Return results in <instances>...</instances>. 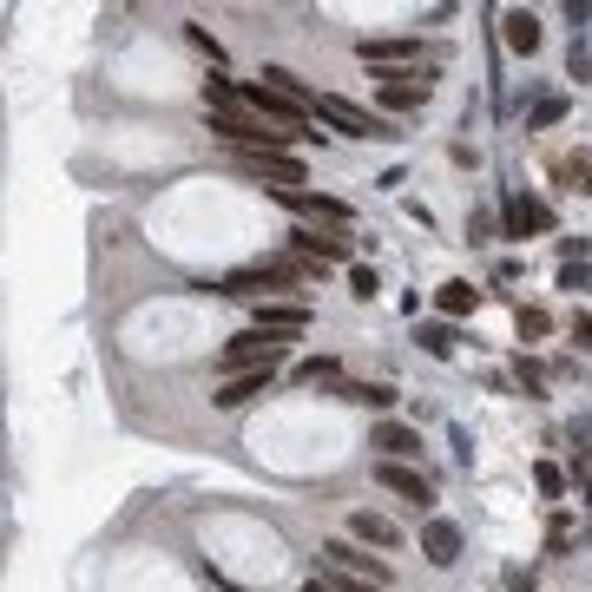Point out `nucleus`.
I'll return each instance as SVG.
<instances>
[{"mask_svg": "<svg viewBox=\"0 0 592 592\" xmlns=\"http://www.w3.org/2000/svg\"><path fill=\"white\" fill-rule=\"evenodd\" d=\"M310 119L336 125L343 139H382V145L402 139L389 112H369V106H356V99H343V93H310Z\"/></svg>", "mask_w": 592, "mask_h": 592, "instance_id": "nucleus-1", "label": "nucleus"}, {"mask_svg": "<svg viewBox=\"0 0 592 592\" xmlns=\"http://www.w3.org/2000/svg\"><path fill=\"white\" fill-rule=\"evenodd\" d=\"M310 283V264H244L224 277V296H257V303H270V290H303Z\"/></svg>", "mask_w": 592, "mask_h": 592, "instance_id": "nucleus-2", "label": "nucleus"}, {"mask_svg": "<svg viewBox=\"0 0 592 592\" xmlns=\"http://www.w3.org/2000/svg\"><path fill=\"white\" fill-rule=\"evenodd\" d=\"M290 343H296V336H277V329H244V336H231V349H224V369H231V375L283 369V362H290Z\"/></svg>", "mask_w": 592, "mask_h": 592, "instance_id": "nucleus-3", "label": "nucleus"}, {"mask_svg": "<svg viewBox=\"0 0 592 592\" xmlns=\"http://www.w3.org/2000/svg\"><path fill=\"white\" fill-rule=\"evenodd\" d=\"M500 231L520 237V244H527V237H546L553 231V204L533 198V191H507V198H500Z\"/></svg>", "mask_w": 592, "mask_h": 592, "instance_id": "nucleus-4", "label": "nucleus"}, {"mask_svg": "<svg viewBox=\"0 0 592 592\" xmlns=\"http://www.w3.org/2000/svg\"><path fill=\"white\" fill-rule=\"evenodd\" d=\"M375 481L389 487V494L402 500L408 514H421V520H428V507H435V481H428L421 468H395V461H375Z\"/></svg>", "mask_w": 592, "mask_h": 592, "instance_id": "nucleus-5", "label": "nucleus"}, {"mask_svg": "<svg viewBox=\"0 0 592 592\" xmlns=\"http://www.w3.org/2000/svg\"><path fill=\"white\" fill-rule=\"evenodd\" d=\"M323 560L336 566V573H356V579H369V586H382L389 592V560H375V553H362L356 540H349V533H336V540H323Z\"/></svg>", "mask_w": 592, "mask_h": 592, "instance_id": "nucleus-6", "label": "nucleus"}, {"mask_svg": "<svg viewBox=\"0 0 592 592\" xmlns=\"http://www.w3.org/2000/svg\"><path fill=\"white\" fill-rule=\"evenodd\" d=\"M375 93H382L389 112H415V106H428V79H421L415 66H382V73H375Z\"/></svg>", "mask_w": 592, "mask_h": 592, "instance_id": "nucleus-7", "label": "nucleus"}, {"mask_svg": "<svg viewBox=\"0 0 592 592\" xmlns=\"http://www.w3.org/2000/svg\"><path fill=\"white\" fill-rule=\"evenodd\" d=\"M270 198H277V204H290L296 218L329 224V231H336V224H349V204H343V198H329V191H310V185H303V191H270Z\"/></svg>", "mask_w": 592, "mask_h": 592, "instance_id": "nucleus-8", "label": "nucleus"}, {"mask_svg": "<svg viewBox=\"0 0 592 592\" xmlns=\"http://www.w3.org/2000/svg\"><path fill=\"white\" fill-rule=\"evenodd\" d=\"M290 257H296V264H343V257H349V237L303 224V231H290Z\"/></svg>", "mask_w": 592, "mask_h": 592, "instance_id": "nucleus-9", "label": "nucleus"}, {"mask_svg": "<svg viewBox=\"0 0 592 592\" xmlns=\"http://www.w3.org/2000/svg\"><path fill=\"white\" fill-rule=\"evenodd\" d=\"M369 448L382 454V461H395V468H408V461H421V428H408V421H375Z\"/></svg>", "mask_w": 592, "mask_h": 592, "instance_id": "nucleus-10", "label": "nucleus"}, {"mask_svg": "<svg viewBox=\"0 0 592 592\" xmlns=\"http://www.w3.org/2000/svg\"><path fill=\"white\" fill-rule=\"evenodd\" d=\"M349 540H356V546H382V553H395V546H402V527H395L389 514H369V507H362V514H349Z\"/></svg>", "mask_w": 592, "mask_h": 592, "instance_id": "nucleus-11", "label": "nucleus"}, {"mask_svg": "<svg viewBox=\"0 0 592 592\" xmlns=\"http://www.w3.org/2000/svg\"><path fill=\"white\" fill-rule=\"evenodd\" d=\"M421 553H428V566H454L461 560V527L454 520H421Z\"/></svg>", "mask_w": 592, "mask_h": 592, "instance_id": "nucleus-12", "label": "nucleus"}, {"mask_svg": "<svg viewBox=\"0 0 592 592\" xmlns=\"http://www.w3.org/2000/svg\"><path fill=\"white\" fill-rule=\"evenodd\" d=\"M500 40H507V53L533 60V53H540V14H527V7H514V14H500Z\"/></svg>", "mask_w": 592, "mask_h": 592, "instance_id": "nucleus-13", "label": "nucleus"}, {"mask_svg": "<svg viewBox=\"0 0 592 592\" xmlns=\"http://www.w3.org/2000/svg\"><path fill=\"white\" fill-rule=\"evenodd\" d=\"M250 329H277V336H303L310 329V303H257Z\"/></svg>", "mask_w": 592, "mask_h": 592, "instance_id": "nucleus-14", "label": "nucleus"}, {"mask_svg": "<svg viewBox=\"0 0 592 592\" xmlns=\"http://www.w3.org/2000/svg\"><path fill=\"white\" fill-rule=\"evenodd\" d=\"M415 53H421L415 33H402V40H362V66H369V73H382V66H408Z\"/></svg>", "mask_w": 592, "mask_h": 592, "instance_id": "nucleus-15", "label": "nucleus"}, {"mask_svg": "<svg viewBox=\"0 0 592 592\" xmlns=\"http://www.w3.org/2000/svg\"><path fill=\"white\" fill-rule=\"evenodd\" d=\"M270 375H277V369H244V375H231L211 402H218V408H244V402H257V395L270 389Z\"/></svg>", "mask_w": 592, "mask_h": 592, "instance_id": "nucleus-16", "label": "nucleus"}, {"mask_svg": "<svg viewBox=\"0 0 592 592\" xmlns=\"http://www.w3.org/2000/svg\"><path fill=\"white\" fill-rule=\"evenodd\" d=\"M435 310H441V316H474V310H481V290H474L468 277H448V283L435 290Z\"/></svg>", "mask_w": 592, "mask_h": 592, "instance_id": "nucleus-17", "label": "nucleus"}, {"mask_svg": "<svg viewBox=\"0 0 592 592\" xmlns=\"http://www.w3.org/2000/svg\"><path fill=\"white\" fill-rule=\"evenodd\" d=\"M336 395H343L349 408H375V415H389V408H395V389H389V382H343Z\"/></svg>", "mask_w": 592, "mask_h": 592, "instance_id": "nucleus-18", "label": "nucleus"}, {"mask_svg": "<svg viewBox=\"0 0 592 592\" xmlns=\"http://www.w3.org/2000/svg\"><path fill=\"white\" fill-rule=\"evenodd\" d=\"M296 382H303V389H343V362L310 356V362H296Z\"/></svg>", "mask_w": 592, "mask_h": 592, "instance_id": "nucleus-19", "label": "nucleus"}, {"mask_svg": "<svg viewBox=\"0 0 592 592\" xmlns=\"http://www.w3.org/2000/svg\"><path fill=\"white\" fill-rule=\"evenodd\" d=\"M415 343L428 349L435 362H448V356H454V323H421V329H415Z\"/></svg>", "mask_w": 592, "mask_h": 592, "instance_id": "nucleus-20", "label": "nucleus"}, {"mask_svg": "<svg viewBox=\"0 0 592 592\" xmlns=\"http://www.w3.org/2000/svg\"><path fill=\"white\" fill-rule=\"evenodd\" d=\"M514 323H520V343H540L546 329H553V316H546L540 303H520V310H514Z\"/></svg>", "mask_w": 592, "mask_h": 592, "instance_id": "nucleus-21", "label": "nucleus"}, {"mask_svg": "<svg viewBox=\"0 0 592 592\" xmlns=\"http://www.w3.org/2000/svg\"><path fill=\"white\" fill-rule=\"evenodd\" d=\"M553 172H560V185H566V191H579V198L592 191V165H586V158H560Z\"/></svg>", "mask_w": 592, "mask_h": 592, "instance_id": "nucleus-22", "label": "nucleus"}, {"mask_svg": "<svg viewBox=\"0 0 592 592\" xmlns=\"http://www.w3.org/2000/svg\"><path fill=\"white\" fill-rule=\"evenodd\" d=\"M533 487H540L546 500H560V494H566V474L553 468V461H540V468H533Z\"/></svg>", "mask_w": 592, "mask_h": 592, "instance_id": "nucleus-23", "label": "nucleus"}, {"mask_svg": "<svg viewBox=\"0 0 592 592\" xmlns=\"http://www.w3.org/2000/svg\"><path fill=\"white\" fill-rule=\"evenodd\" d=\"M560 119H566V99H560V93H546L540 106H533V119H527V125L540 132V125H560Z\"/></svg>", "mask_w": 592, "mask_h": 592, "instance_id": "nucleus-24", "label": "nucleus"}, {"mask_svg": "<svg viewBox=\"0 0 592 592\" xmlns=\"http://www.w3.org/2000/svg\"><path fill=\"white\" fill-rule=\"evenodd\" d=\"M375 290H382V277H375L369 264H356V270H349V296H356V303H369Z\"/></svg>", "mask_w": 592, "mask_h": 592, "instance_id": "nucleus-25", "label": "nucleus"}, {"mask_svg": "<svg viewBox=\"0 0 592 592\" xmlns=\"http://www.w3.org/2000/svg\"><path fill=\"white\" fill-rule=\"evenodd\" d=\"M323 586L329 592H382V586H369V579H356V573H336V566L323 573Z\"/></svg>", "mask_w": 592, "mask_h": 592, "instance_id": "nucleus-26", "label": "nucleus"}, {"mask_svg": "<svg viewBox=\"0 0 592 592\" xmlns=\"http://www.w3.org/2000/svg\"><path fill=\"white\" fill-rule=\"evenodd\" d=\"M566 73H573L579 86L592 79V53H586V40H573V53H566Z\"/></svg>", "mask_w": 592, "mask_h": 592, "instance_id": "nucleus-27", "label": "nucleus"}, {"mask_svg": "<svg viewBox=\"0 0 592 592\" xmlns=\"http://www.w3.org/2000/svg\"><path fill=\"white\" fill-rule=\"evenodd\" d=\"M560 290H573V296L592 290V264H566V270H560Z\"/></svg>", "mask_w": 592, "mask_h": 592, "instance_id": "nucleus-28", "label": "nucleus"}, {"mask_svg": "<svg viewBox=\"0 0 592 592\" xmlns=\"http://www.w3.org/2000/svg\"><path fill=\"white\" fill-rule=\"evenodd\" d=\"M514 375H520V389H527V395H540V389H546V375H540V362H527V356L514 362Z\"/></svg>", "mask_w": 592, "mask_h": 592, "instance_id": "nucleus-29", "label": "nucleus"}, {"mask_svg": "<svg viewBox=\"0 0 592 592\" xmlns=\"http://www.w3.org/2000/svg\"><path fill=\"white\" fill-rule=\"evenodd\" d=\"M566 540H573V520L553 514V527H546V546H553V553H566Z\"/></svg>", "mask_w": 592, "mask_h": 592, "instance_id": "nucleus-30", "label": "nucleus"}, {"mask_svg": "<svg viewBox=\"0 0 592 592\" xmlns=\"http://www.w3.org/2000/svg\"><path fill=\"white\" fill-rule=\"evenodd\" d=\"M573 343L592 349V310H573Z\"/></svg>", "mask_w": 592, "mask_h": 592, "instance_id": "nucleus-31", "label": "nucleus"}, {"mask_svg": "<svg viewBox=\"0 0 592 592\" xmlns=\"http://www.w3.org/2000/svg\"><path fill=\"white\" fill-rule=\"evenodd\" d=\"M507 592H533V573H527V566H507Z\"/></svg>", "mask_w": 592, "mask_h": 592, "instance_id": "nucleus-32", "label": "nucleus"}, {"mask_svg": "<svg viewBox=\"0 0 592 592\" xmlns=\"http://www.w3.org/2000/svg\"><path fill=\"white\" fill-rule=\"evenodd\" d=\"M211 586H218V592H244V586H231V579H218V573H211Z\"/></svg>", "mask_w": 592, "mask_h": 592, "instance_id": "nucleus-33", "label": "nucleus"}, {"mask_svg": "<svg viewBox=\"0 0 592 592\" xmlns=\"http://www.w3.org/2000/svg\"><path fill=\"white\" fill-rule=\"evenodd\" d=\"M303 592H329V586H323V579H310V586H303Z\"/></svg>", "mask_w": 592, "mask_h": 592, "instance_id": "nucleus-34", "label": "nucleus"}]
</instances>
